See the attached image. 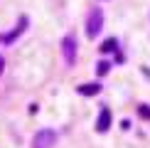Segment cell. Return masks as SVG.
<instances>
[{"label": "cell", "mask_w": 150, "mask_h": 148, "mask_svg": "<svg viewBox=\"0 0 150 148\" xmlns=\"http://www.w3.org/2000/svg\"><path fill=\"white\" fill-rule=\"evenodd\" d=\"M103 30V12L98 8H93L89 12V17H86V35L89 37H96L98 32Z\"/></svg>", "instance_id": "6da1fadb"}, {"label": "cell", "mask_w": 150, "mask_h": 148, "mask_svg": "<svg viewBox=\"0 0 150 148\" xmlns=\"http://www.w3.org/2000/svg\"><path fill=\"white\" fill-rule=\"evenodd\" d=\"M62 54H64V62L69 67L76 62V40H74V35H67L62 40Z\"/></svg>", "instance_id": "7a4b0ae2"}, {"label": "cell", "mask_w": 150, "mask_h": 148, "mask_svg": "<svg viewBox=\"0 0 150 148\" xmlns=\"http://www.w3.org/2000/svg\"><path fill=\"white\" fill-rule=\"evenodd\" d=\"M54 143H57V133H54L52 128H45V131H40L35 136L32 148H52Z\"/></svg>", "instance_id": "3957f363"}, {"label": "cell", "mask_w": 150, "mask_h": 148, "mask_svg": "<svg viewBox=\"0 0 150 148\" xmlns=\"http://www.w3.org/2000/svg\"><path fill=\"white\" fill-rule=\"evenodd\" d=\"M25 27H27V17H25V15H22V17H20V20H17V27H15V30H12V32H10V35H3V42H5V45H10V42H15V40H17V37H20V35L25 32Z\"/></svg>", "instance_id": "277c9868"}, {"label": "cell", "mask_w": 150, "mask_h": 148, "mask_svg": "<svg viewBox=\"0 0 150 148\" xmlns=\"http://www.w3.org/2000/svg\"><path fill=\"white\" fill-rule=\"evenodd\" d=\"M111 128V109H101V114H98V121H96V131L98 133H103V131H108Z\"/></svg>", "instance_id": "5b68a950"}, {"label": "cell", "mask_w": 150, "mask_h": 148, "mask_svg": "<svg viewBox=\"0 0 150 148\" xmlns=\"http://www.w3.org/2000/svg\"><path fill=\"white\" fill-rule=\"evenodd\" d=\"M98 91H101L98 84H81L79 86V94H84V96H96Z\"/></svg>", "instance_id": "8992f818"}, {"label": "cell", "mask_w": 150, "mask_h": 148, "mask_svg": "<svg viewBox=\"0 0 150 148\" xmlns=\"http://www.w3.org/2000/svg\"><path fill=\"white\" fill-rule=\"evenodd\" d=\"M116 47H118V42L113 40V37H108V40H106L103 45H101V52H113Z\"/></svg>", "instance_id": "52a82bcc"}, {"label": "cell", "mask_w": 150, "mask_h": 148, "mask_svg": "<svg viewBox=\"0 0 150 148\" xmlns=\"http://www.w3.org/2000/svg\"><path fill=\"white\" fill-rule=\"evenodd\" d=\"M138 114H140V119H150V106H148V104H140Z\"/></svg>", "instance_id": "ba28073f"}, {"label": "cell", "mask_w": 150, "mask_h": 148, "mask_svg": "<svg viewBox=\"0 0 150 148\" xmlns=\"http://www.w3.org/2000/svg\"><path fill=\"white\" fill-rule=\"evenodd\" d=\"M108 69H111V67H108V64H106V62H101V64H98V67H96V72H98V74H101V77H103V74H106V72H108Z\"/></svg>", "instance_id": "9c48e42d"}, {"label": "cell", "mask_w": 150, "mask_h": 148, "mask_svg": "<svg viewBox=\"0 0 150 148\" xmlns=\"http://www.w3.org/2000/svg\"><path fill=\"white\" fill-rule=\"evenodd\" d=\"M3 67H5V59L0 57V74H3Z\"/></svg>", "instance_id": "30bf717a"}]
</instances>
